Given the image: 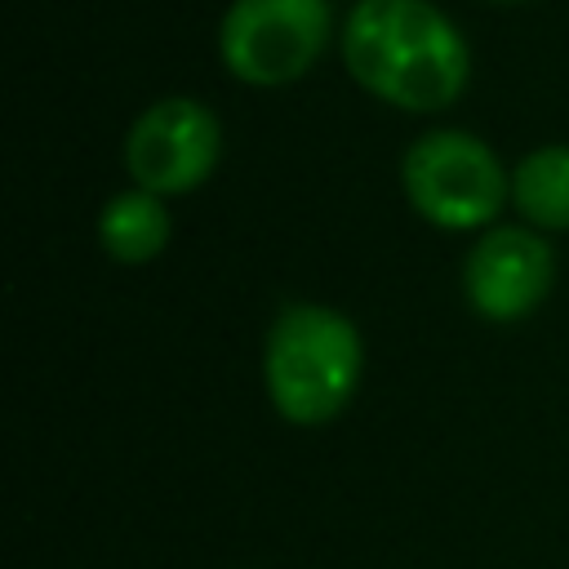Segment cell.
I'll list each match as a JSON object with an SVG mask.
<instances>
[{
  "instance_id": "obj_1",
  "label": "cell",
  "mask_w": 569,
  "mask_h": 569,
  "mask_svg": "<svg viewBox=\"0 0 569 569\" xmlns=\"http://www.w3.org/2000/svg\"><path fill=\"white\" fill-rule=\"evenodd\" d=\"M342 62L360 89L400 111H440L467 89V40L427 0H360L342 27Z\"/></svg>"
},
{
  "instance_id": "obj_2",
  "label": "cell",
  "mask_w": 569,
  "mask_h": 569,
  "mask_svg": "<svg viewBox=\"0 0 569 569\" xmlns=\"http://www.w3.org/2000/svg\"><path fill=\"white\" fill-rule=\"evenodd\" d=\"M365 347L356 325L320 302H293L267 333V396L298 427H320L356 396Z\"/></svg>"
},
{
  "instance_id": "obj_3",
  "label": "cell",
  "mask_w": 569,
  "mask_h": 569,
  "mask_svg": "<svg viewBox=\"0 0 569 569\" xmlns=\"http://www.w3.org/2000/svg\"><path fill=\"white\" fill-rule=\"evenodd\" d=\"M400 178H405L409 204L445 231H471L493 222L511 187L498 156L462 129L422 133L405 151Z\"/></svg>"
},
{
  "instance_id": "obj_4",
  "label": "cell",
  "mask_w": 569,
  "mask_h": 569,
  "mask_svg": "<svg viewBox=\"0 0 569 569\" xmlns=\"http://www.w3.org/2000/svg\"><path fill=\"white\" fill-rule=\"evenodd\" d=\"M329 36V0H236L218 27V53L244 84L276 89L311 71Z\"/></svg>"
},
{
  "instance_id": "obj_5",
  "label": "cell",
  "mask_w": 569,
  "mask_h": 569,
  "mask_svg": "<svg viewBox=\"0 0 569 569\" xmlns=\"http://www.w3.org/2000/svg\"><path fill=\"white\" fill-rule=\"evenodd\" d=\"M218 151H222L218 116L196 98H160L133 120L124 138L129 178L156 196L196 191L213 173Z\"/></svg>"
},
{
  "instance_id": "obj_6",
  "label": "cell",
  "mask_w": 569,
  "mask_h": 569,
  "mask_svg": "<svg viewBox=\"0 0 569 569\" xmlns=\"http://www.w3.org/2000/svg\"><path fill=\"white\" fill-rule=\"evenodd\" d=\"M551 280H556L551 244L529 227H493L467 253L462 267L471 307L498 325L529 316L551 293Z\"/></svg>"
},
{
  "instance_id": "obj_7",
  "label": "cell",
  "mask_w": 569,
  "mask_h": 569,
  "mask_svg": "<svg viewBox=\"0 0 569 569\" xmlns=\"http://www.w3.org/2000/svg\"><path fill=\"white\" fill-rule=\"evenodd\" d=\"M169 209L156 191H120L98 213V240L116 262H151L169 244Z\"/></svg>"
},
{
  "instance_id": "obj_8",
  "label": "cell",
  "mask_w": 569,
  "mask_h": 569,
  "mask_svg": "<svg viewBox=\"0 0 569 569\" xmlns=\"http://www.w3.org/2000/svg\"><path fill=\"white\" fill-rule=\"evenodd\" d=\"M516 209L542 231H569V147H538L511 173Z\"/></svg>"
}]
</instances>
